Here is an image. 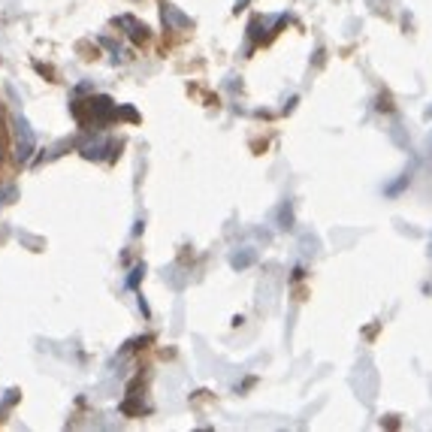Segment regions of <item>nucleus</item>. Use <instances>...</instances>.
<instances>
[{"mask_svg":"<svg viewBox=\"0 0 432 432\" xmlns=\"http://www.w3.org/2000/svg\"><path fill=\"white\" fill-rule=\"evenodd\" d=\"M13 127H15V161L18 163H31L33 151H36L33 127L27 124L24 115H13Z\"/></svg>","mask_w":432,"mask_h":432,"instance_id":"obj_1","label":"nucleus"},{"mask_svg":"<svg viewBox=\"0 0 432 432\" xmlns=\"http://www.w3.org/2000/svg\"><path fill=\"white\" fill-rule=\"evenodd\" d=\"M106 151H115V145L112 140H106V136H97V140H91L82 145V154L91 161H103V158H112V154H106Z\"/></svg>","mask_w":432,"mask_h":432,"instance_id":"obj_2","label":"nucleus"},{"mask_svg":"<svg viewBox=\"0 0 432 432\" xmlns=\"http://www.w3.org/2000/svg\"><path fill=\"white\" fill-rule=\"evenodd\" d=\"M88 112H91V121L100 124V121H109L115 115V103L109 97H97V100H88Z\"/></svg>","mask_w":432,"mask_h":432,"instance_id":"obj_3","label":"nucleus"},{"mask_svg":"<svg viewBox=\"0 0 432 432\" xmlns=\"http://www.w3.org/2000/svg\"><path fill=\"white\" fill-rule=\"evenodd\" d=\"M115 24L118 27H127V36H131V40H145V36H149V27H145L142 22H136L133 15H121Z\"/></svg>","mask_w":432,"mask_h":432,"instance_id":"obj_4","label":"nucleus"},{"mask_svg":"<svg viewBox=\"0 0 432 432\" xmlns=\"http://www.w3.org/2000/svg\"><path fill=\"white\" fill-rule=\"evenodd\" d=\"M163 15H167L172 24H179V27H188V24H191V18H188V15H179L172 6H163Z\"/></svg>","mask_w":432,"mask_h":432,"instance_id":"obj_5","label":"nucleus"},{"mask_svg":"<svg viewBox=\"0 0 432 432\" xmlns=\"http://www.w3.org/2000/svg\"><path fill=\"white\" fill-rule=\"evenodd\" d=\"M9 197H15V188H0V206L9 203Z\"/></svg>","mask_w":432,"mask_h":432,"instance_id":"obj_6","label":"nucleus"},{"mask_svg":"<svg viewBox=\"0 0 432 432\" xmlns=\"http://www.w3.org/2000/svg\"><path fill=\"white\" fill-rule=\"evenodd\" d=\"M136 281H142V263L133 269V275H131V281H127V284H131V288H136Z\"/></svg>","mask_w":432,"mask_h":432,"instance_id":"obj_7","label":"nucleus"}]
</instances>
